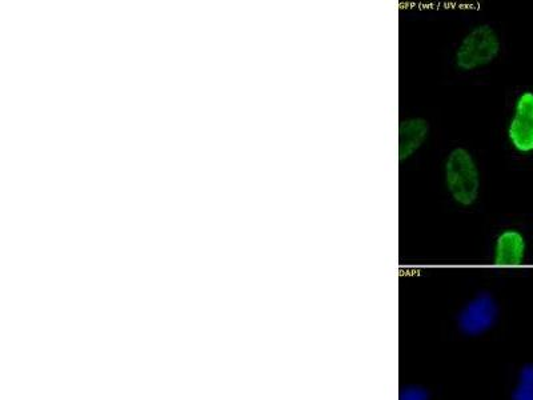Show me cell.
Returning <instances> with one entry per match:
<instances>
[{"label":"cell","instance_id":"52a82bcc","mask_svg":"<svg viewBox=\"0 0 533 400\" xmlns=\"http://www.w3.org/2000/svg\"><path fill=\"white\" fill-rule=\"evenodd\" d=\"M511 400H533V364L522 367L518 375V382L512 391Z\"/></svg>","mask_w":533,"mask_h":400},{"label":"cell","instance_id":"277c9868","mask_svg":"<svg viewBox=\"0 0 533 400\" xmlns=\"http://www.w3.org/2000/svg\"><path fill=\"white\" fill-rule=\"evenodd\" d=\"M508 136L516 151L522 154L533 152V91H524L519 96Z\"/></svg>","mask_w":533,"mask_h":400},{"label":"cell","instance_id":"5b68a950","mask_svg":"<svg viewBox=\"0 0 533 400\" xmlns=\"http://www.w3.org/2000/svg\"><path fill=\"white\" fill-rule=\"evenodd\" d=\"M527 243L522 232L506 230L496 240L494 262L498 267H518L526 259Z\"/></svg>","mask_w":533,"mask_h":400},{"label":"cell","instance_id":"7a4b0ae2","mask_svg":"<svg viewBox=\"0 0 533 400\" xmlns=\"http://www.w3.org/2000/svg\"><path fill=\"white\" fill-rule=\"evenodd\" d=\"M500 40L494 28L478 26L464 38L456 52V64L460 70L471 71L487 66L498 56Z\"/></svg>","mask_w":533,"mask_h":400},{"label":"cell","instance_id":"6da1fadb","mask_svg":"<svg viewBox=\"0 0 533 400\" xmlns=\"http://www.w3.org/2000/svg\"><path fill=\"white\" fill-rule=\"evenodd\" d=\"M447 187L456 202L472 206L479 196V170L474 158L464 148H455L446 164Z\"/></svg>","mask_w":533,"mask_h":400},{"label":"cell","instance_id":"3957f363","mask_svg":"<svg viewBox=\"0 0 533 400\" xmlns=\"http://www.w3.org/2000/svg\"><path fill=\"white\" fill-rule=\"evenodd\" d=\"M499 307L487 292L472 299L458 316L459 330L468 336H478L491 330L498 322Z\"/></svg>","mask_w":533,"mask_h":400},{"label":"cell","instance_id":"8992f818","mask_svg":"<svg viewBox=\"0 0 533 400\" xmlns=\"http://www.w3.org/2000/svg\"><path fill=\"white\" fill-rule=\"evenodd\" d=\"M428 124L423 119L402 120L399 124V160L411 158L427 139Z\"/></svg>","mask_w":533,"mask_h":400},{"label":"cell","instance_id":"ba28073f","mask_svg":"<svg viewBox=\"0 0 533 400\" xmlns=\"http://www.w3.org/2000/svg\"><path fill=\"white\" fill-rule=\"evenodd\" d=\"M430 391L422 386H406L400 391L399 400H430Z\"/></svg>","mask_w":533,"mask_h":400}]
</instances>
